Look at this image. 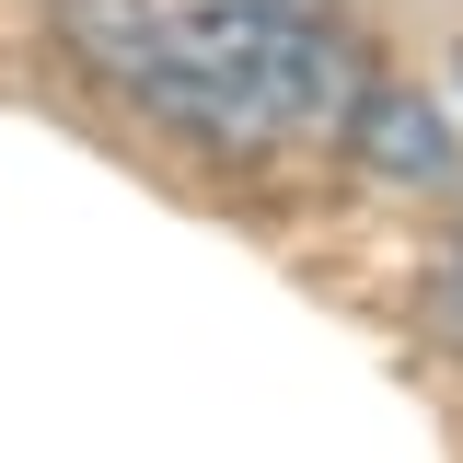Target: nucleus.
Instances as JSON below:
<instances>
[{
	"mask_svg": "<svg viewBox=\"0 0 463 463\" xmlns=\"http://www.w3.org/2000/svg\"><path fill=\"white\" fill-rule=\"evenodd\" d=\"M58 35L93 81L221 151L336 139L359 116V58L289 0H58Z\"/></svg>",
	"mask_w": 463,
	"mask_h": 463,
	"instance_id": "obj_1",
	"label": "nucleus"
},
{
	"mask_svg": "<svg viewBox=\"0 0 463 463\" xmlns=\"http://www.w3.org/2000/svg\"><path fill=\"white\" fill-rule=\"evenodd\" d=\"M440 325L463 336V232H452V255H440Z\"/></svg>",
	"mask_w": 463,
	"mask_h": 463,
	"instance_id": "obj_3",
	"label": "nucleus"
},
{
	"mask_svg": "<svg viewBox=\"0 0 463 463\" xmlns=\"http://www.w3.org/2000/svg\"><path fill=\"white\" fill-rule=\"evenodd\" d=\"M289 12H301V0H289Z\"/></svg>",
	"mask_w": 463,
	"mask_h": 463,
	"instance_id": "obj_4",
	"label": "nucleus"
},
{
	"mask_svg": "<svg viewBox=\"0 0 463 463\" xmlns=\"http://www.w3.org/2000/svg\"><path fill=\"white\" fill-rule=\"evenodd\" d=\"M347 128L371 139V163H383V174H440V163H452V139H440V116H429V105H383V93H359Z\"/></svg>",
	"mask_w": 463,
	"mask_h": 463,
	"instance_id": "obj_2",
	"label": "nucleus"
}]
</instances>
